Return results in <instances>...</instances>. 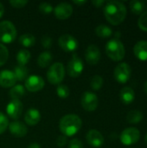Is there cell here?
Masks as SVG:
<instances>
[{"instance_id": "cell-4", "label": "cell", "mask_w": 147, "mask_h": 148, "mask_svg": "<svg viewBox=\"0 0 147 148\" xmlns=\"http://www.w3.org/2000/svg\"><path fill=\"white\" fill-rule=\"evenodd\" d=\"M16 36V29L10 21L0 23V42L3 43H11Z\"/></svg>"}, {"instance_id": "cell-41", "label": "cell", "mask_w": 147, "mask_h": 148, "mask_svg": "<svg viewBox=\"0 0 147 148\" xmlns=\"http://www.w3.org/2000/svg\"><path fill=\"white\" fill-rule=\"evenodd\" d=\"M28 148H41V147L38 143H31Z\"/></svg>"}, {"instance_id": "cell-2", "label": "cell", "mask_w": 147, "mask_h": 148, "mask_svg": "<svg viewBox=\"0 0 147 148\" xmlns=\"http://www.w3.org/2000/svg\"><path fill=\"white\" fill-rule=\"evenodd\" d=\"M82 121L76 114H67L63 116L59 123V128L64 136H74L81 128Z\"/></svg>"}, {"instance_id": "cell-17", "label": "cell", "mask_w": 147, "mask_h": 148, "mask_svg": "<svg viewBox=\"0 0 147 148\" xmlns=\"http://www.w3.org/2000/svg\"><path fill=\"white\" fill-rule=\"evenodd\" d=\"M9 130H10V133L16 138L24 137L28 132V128L25 126V124H23V122H20V121L11 122L9 125Z\"/></svg>"}, {"instance_id": "cell-42", "label": "cell", "mask_w": 147, "mask_h": 148, "mask_svg": "<svg viewBox=\"0 0 147 148\" xmlns=\"http://www.w3.org/2000/svg\"><path fill=\"white\" fill-rule=\"evenodd\" d=\"M87 3V1H74V3L76 4V5H82V4H85Z\"/></svg>"}, {"instance_id": "cell-1", "label": "cell", "mask_w": 147, "mask_h": 148, "mask_svg": "<svg viewBox=\"0 0 147 148\" xmlns=\"http://www.w3.org/2000/svg\"><path fill=\"white\" fill-rule=\"evenodd\" d=\"M103 11L106 19L113 25L120 24L125 20L127 12L126 5L116 0L106 2Z\"/></svg>"}, {"instance_id": "cell-38", "label": "cell", "mask_w": 147, "mask_h": 148, "mask_svg": "<svg viewBox=\"0 0 147 148\" xmlns=\"http://www.w3.org/2000/svg\"><path fill=\"white\" fill-rule=\"evenodd\" d=\"M56 144L59 147H62L64 146H66L67 144V137L64 135H61L57 138L56 140Z\"/></svg>"}, {"instance_id": "cell-34", "label": "cell", "mask_w": 147, "mask_h": 148, "mask_svg": "<svg viewBox=\"0 0 147 148\" xmlns=\"http://www.w3.org/2000/svg\"><path fill=\"white\" fill-rule=\"evenodd\" d=\"M9 127V121L7 117L0 112V134L4 133L7 127Z\"/></svg>"}, {"instance_id": "cell-30", "label": "cell", "mask_w": 147, "mask_h": 148, "mask_svg": "<svg viewBox=\"0 0 147 148\" xmlns=\"http://www.w3.org/2000/svg\"><path fill=\"white\" fill-rule=\"evenodd\" d=\"M56 94L61 99H66L69 96L70 91L69 88L63 84H59L56 88Z\"/></svg>"}, {"instance_id": "cell-15", "label": "cell", "mask_w": 147, "mask_h": 148, "mask_svg": "<svg viewBox=\"0 0 147 148\" xmlns=\"http://www.w3.org/2000/svg\"><path fill=\"white\" fill-rule=\"evenodd\" d=\"M85 58L87 62H88L90 65L97 64L101 59V51L99 47L94 44L89 45L86 49Z\"/></svg>"}, {"instance_id": "cell-23", "label": "cell", "mask_w": 147, "mask_h": 148, "mask_svg": "<svg viewBox=\"0 0 147 148\" xmlns=\"http://www.w3.org/2000/svg\"><path fill=\"white\" fill-rule=\"evenodd\" d=\"M30 57H31V55L28 49H21L16 55V61L18 62V65L25 66L30 60Z\"/></svg>"}, {"instance_id": "cell-40", "label": "cell", "mask_w": 147, "mask_h": 148, "mask_svg": "<svg viewBox=\"0 0 147 148\" xmlns=\"http://www.w3.org/2000/svg\"><path fill=\"white\" fill-rule=\"evenodd\" d=\"M3 13H4V7H3V4L0 2V18L3 16Z\"/></svg>"}, {"instance_id": "cell-22", "label": "cell", "mask_w": 147, "mask_h": 148, "mask_svg": "<svg viewBox=\"0 0 147 148\" xmlns=\"http://www.w3.org/2000/svg\"><path fill=\"white\" fill-rule=\"evenodd\" d=\"M25 88L22 85H15L13 86L10 92L9 95L11 97L12 100H19L25 95Z\"/></svg>"}, {"instance_id": "cell-7", "label": "cell", "mask_w": 147, "mask_h": 148, "mask_svg": "<svg viewBox=\"0 0 147 148\" xmlns=\"http://www.w3.org/2000/svg\"><path fill=\"white\" fill-rule=\"evenodd\" d=\"M140 132L136 127L126 128L120 134V141L125 146H131L139 141Z\"/></svg>"}, {"instance_id": "cell-5", "label": "cell", "mask_w": 147, "mask_h": 148, "mask_svg": "<svg viewBox=\"0 0 147 148\" xmlns=\"http://www.w3.org/2000/svg\"><path fill=\"white\" fill-rule=\"evenodd\" d=\"M64 76L65 68L61 62H55L52 64L47 72V79L53 85H59L63 81Z\"/></svg>"}, {"instance_id": "cell-43", "label": "cell", "mask_w": 147, "mask_h": 148, "mask_svg": "<svg viewBox=\"0 0 147 148\" xmlns=\"http://www.w3.org/2000/svg\"><path fill=\"white\" fill-rule=\"evenodd\" d=\"M144 88H145V91H146V94H147V81H146V83H145Z\"/></svg>"}, {"instance_id": "cell-29", "label": "cell", "mask_w": 147, "mask_h": 148, "mask_svg": "<svg viewBox=\"0 0 147 148\" xmlns=\"http://www.w3.org/2000/svg\"><path fill=\"white\" fill-rule=\"evenodd\" d=\"M90 86L93 88V90H95V91L100 90L103 86V78L101 75H94L92 77V79H91Z\"/></svg>"}, {"instance_id": "cell-35", "label": "cell", "mask_w": 147, "mask_h": 148, "mask_svg": "<svg viewBox=\"0 0 147 148\" xmlns=\"http://www.w3.org/2000/svg\"><path fill=\"white\" fill-rule=\"evenodd\" d=\"M41 43L43 48L49 49L52 46V38L49 36L48 35H44L41 39Z\"/></svg>"}, {"instance_id": "cell-3", "label": "cell", "mask_w": 147, "mask_h": 148, "mask_svg": "<svg viewBox=\"0 0 147 148\" xmlns=\"http://www.w3.org/2000/svg\"><path fill=\"white\" fill-rule=\"evenodd\" d=\"M125 47L120 39H112L106 44L107 56L115 62H120L125 57Z\"/></svg>"}, {"instance_id": "cell-14", "label": "cell", "mask_w": 147, "mask_h": 148, "mask_svg": "<svg viewBox=\"0 0 147 148\" xmlns=\"http://www.w3.org/2000/svg\"><path fill=\"white\" fill-rule=\"evenodd\" d=\"M88 143L93 147L99 148L104 144V137L101 133L96 129H91L88 132L86 136Z\"/></svg>"}, {"instance_id": "cell-25", "label": "cell", "mask_w": 147, "mask_h": 148, "mask_svg": "<svg viewBox=\"0 0 147 148\" xmlns=\"http://www.w3.org/2000/svg\"><path fill=\"white\" fill-rule=\"evenodd\" d=\"M15 76H16V82H22V81H24L27 79L28 77V74H29V71L27 69V68L25 66H16L15 69H14V71H13Z\"/></svg>"}, {"instance_id": "cell-33", "label": "cell", "mask_w": 147, "mask_h": 148, "mask_svg": "<svg viewBox=\"0 0 147 148\" xmlns=\"http://www.w3.org/2000/svg\"><path fill=\"white\" fill-rule=\"evenodd\" d=\"M138 25L140 29L147 32V11L143 12L138 21Z\"/></svg>"}, {"instance_id": "cell-19", "label": "cell", "mask_w": 147, "mask_h": 148, "mask_svg": "<svg viewBox=\"0 0 147 148\" xmlns=\"http://www.w3.org/2000/svg\"><path fill=\"white\" fill-rule=\"evenodd\" d=\"M24 120L27 125L31 127L36 126L41 121V114L38 109L29 108L24 115Z\"/></svg>"}, {"instance_id": "cell-11", "label": "cell", "mask_w": 147, "mask_h": 148, "mask_svg": "<svg viewBox=\"0 0 147 148\" xmlns=\"http://www.w3.org/2000/svg\"><path fill=\"white\" fill-rule=\"evenodd\" d=\"M44 80L40 75H29L25 80V88L29 92H38L44 88Z\"/></svg>"}, {"instance_id": "cell-32", "label": "cell", "mask_w": 147, "mask_h": 148, "mask_svg": "<svg viewBox=\"0 0 147 148\" xmlns=\"http://www.w3.org/2000/svg\"><path fill=\"white\" fill-rule=\"evenodd\" d=\"M39 10L41 13H42L44 15H49L52 11H54V8H53L52 4H50L49 3L43 2L39 4Z\"/></svg>"}, {"instance_id": "cell-31", "label": "cell", "mask_w": 147, "mask_h": 148, "mask_svg": "<svg viewBox=\"0 0 147 148\" xmlns=\"http://www.w3.org/2000/svg\"><path fill=\"white\" fill-rule=\"evenodd\" d=\"M9 58V50L2 43H0V67L4 65Z\"/></svg>"}, {"instance_id": "cell-6", "label": "cell", "mask_w": 147, "mask_h": 148, "mask_svg": "<svg viewBox=\"0 0 147 148\" xmlns=\"http://www.w3.org/2000/svg\"><path fill=\"white\" fill-rule=\"evenodd\" d=\"M83 69H84V64L82 60L76 54L73 55L72 58L68 62V68H67L68 75L73 78L79 77L81 75Z\"/></svg>"}, {"instance_id": "cell-27", "label": "cell", "mask_w": 147, "mask_h": 148, "mask_svg": "<svg viewBox=\"0 0 147 148\" xmlns=\"http://www.w3.org/2000/svg\"><path fill=\"white\" fill-rule=\"evenodd\" d=\"M19 42L23 47L29 48V47H31V46H33L35 44L36 38H35V36L32 34H30V33H25V34L22 35L19 37Z\"/></svg>"}, {"instance_id": "cell-12", "label": "cell", "mask_w": 147, "mask_h": 148, "mask_svg": "<svg viewBox=\"0 0 147 148\" xmlns=\"http://www.w3.org/2000/svg\"><path fill=\"white\" fill-rule=\"evenodd\" d=\"M73 13V7L68 3H61L54 9L55 16L59 20H66L71 16Z\"/></svg>"}, {"instance_id": "cell-24", "label": "cell", "mask_w": 147, "mask_h": 148, "mask_svg": "<svg viewBox=\"0 0 147 148\" xmlns=\"http://www.w3.org/2000/svg\"><path fill=\"white\" fill-rule=\"evenodd\" d=\"M132 12L135 15H141L146 8V3L139 0H133L129 3Z\"/></svg>"}, {"instance_id": "cell-18", "label": "cell", "mask_w": 147, "mask_h": 148, "mask_svg": "<svg viewBox=\"0 0 147 148\" xmlns=\"http://www.w3.org/2000/svg\"><path fill=\"white\" fill-rule=\"evenodd\" d=\"M133 53L139 60L147 61V41L138 42L133 47Z\"/></svg>"}, {"instance_id": "cell-37", "label": "cell", "mask_w": 147, "mask_h": 148, "mask_svg": "<svg viewBox=\"0 0 147 148\" xmlns=\"http://www.w3.org/2000/svg\"><path fill=\"white\" fill-rule=\"evenodd\" d=\"M68 148H84L82 142L78 139H73L68 143Z\"/></svg>"}, {"instance_id": "cell-9", "label": "cell", "mask_w": 147, "mask_h": 148, "mask_svg": "<svg viewBox=\"0 0 147 148\" xmlns=\"http://www.w3.org/2000/svg\"><path fill=\"white\" fill-rule=\"evenodd\" d=\"M81 107L88 112H93L94 111L99 104L98 97L95 94L87 91L83 93L81 100Z\"/></svg>"}, {"instance_id": "cell-39", "label": "cell", "mask_w": 147, "mask_h": 148, "mask_svg": "<svg viewBox=\"0 0 147 148\" xmlns=\"http://www.w3.org/2000/svg\"><path fill=\"white\" fill-rule=\"evenodd\" d=\"M92 3H93L95 7L99 8V7H101L104 3H106V2H105L104 0H94V1L92 2Z\"/></svg>"}, {"instance_id": "cell-16", "label": "cell", "mask_w": 147, "mask_h": 148, "mask_svg": "<svg viewBox=\"0 0 147 148\" xmlns=\"http://www.w3.org/2000/svg\"><path fill=\"white\" fill-rule=\"evenodd\" d=\"M16 82V79L13 71L10 70L0 71V87L11 88L15 86Z\"/></svg>"}, {"instance_id": "cell-44", "label": "cell", "mask_w": 147, "mask_h": 148, "mask_svg": "<svg viewBox=\"0 0 147 148\" xmlns=\"http://www.w3.org/2000/svg\"><path fill=\"white\" fill-rule=\"evenodd\" d=\"M145 142H146V144L147 146V134H146V137H145Z\"/></svg>"}, {"instance_id": "cell-10", "label": "cell", "mask_w": 147, "mask_h": 148, "mask_svg": "<svg viewBox=\"0 0 147 148\" xmlns=\"http://www.w3.org/2000/svg\"><path fill=\"white\" fill-rule=\"evenodd\" d=\"M59 46L67 52L75 51L78 47V41L69 34H64L60 36L58 40Z\"/></svg>"}, {"instance_id": "cell-36", "label": "cell", "mask_w": 147, "mask_h": 148, "mask_svg": "<svg viewBox=\"0 0 147 148\" xmlns=\"http://www.w3.org/2000/svg\"><path fill=\"white\" fill-rule=\"evenodd\" d=\"M10 3L12 7L20 9V8H23L28 3V1H26V0H11V1H10Z\"/></svg>"}, {"instance_id": "cell-28", "label": "cell", "mask_w": 147, "mask_h": 148, "mask_svg": "<svg viewBox=\"0 0 147 148\" xmlns=\"http://www.w3.org/2000/svg\"><path fill=\"white\" fill-rule=\"evenodd\" d=\"M143 114L139 110H132L126 115V121L131 124H136L142 121Z\"/></svg>"}, {"instance_id": "cell-21", "label": "cell", "mask_w": 147, "mask_h": 148, "mask_svg": "<svg viewBox=\"0 0 147 148\" xmlns=\"http://www.w3.org/2000/svg\"><path fill=\"white\" fill-rule=\"evenodd\" d=\"M52 59V54L49 51H44L39 55L37 58V63L41 68H47L51 64Z\"/></svg>"}, {"instance_id": "cell-13", "label": "cell", "mask_w": 147, "mask_h": 148, "mask_svg": "<svg viewBox=\"0 0 147 148\" xmlns=\"http://www.w3.org/2000/svg\"><path fill=\"white\" fill-rule=\"evenodd\" d=\"M23 109V103L19 100H11L7 107H6V112L10 118L13 120H17L22 115Z\"/></svg>"}, {"instance_id": "cell-26", "label": "cell", "mask_w": 147, "mask_h": 148, "mask_svg": "<svg viewBox=\"0 0 147 148\" xmlns=\"http://www.w3.org/2000/svg\"><path fill=\"white\" fill-rule=\"evenodd\" d=\"M95 33L98 36H100L101 38H107L112 36L113 30L109 26L105 25V24H101L96 27Z\"/></svg>"}, {"instance_id": "cell-8", "label": "cell", "mask_w": 147, "mask_h": 148, "mask_svg": "<svg viewBox=\"0 0 147 148\" xmlns=\"http://www.w3.org/2000/svg\"><path fill=\"white\" fill-rule=\"evenodd\" d=\"M114 78L115 80L120 83L125 84L128 82L131 76V67L126 62L119 63L114 69Z\"/></svg>"}, {"instance_id": "cell-20", "label": "cell", "mask_w": 147, "mask_h": 148, "mask_svg": "<svg viewBox=\"0 0 147 148\" xmlns=\"http://www.w3.org/2000/svg\"><path fill=\"white\" fill-rule=\"evenodd\" d=\"M120 101L124 104L128 105L134 101V98H135L134 90L130 87H125L120 90Z\"/></svg>"}]
</instances>
